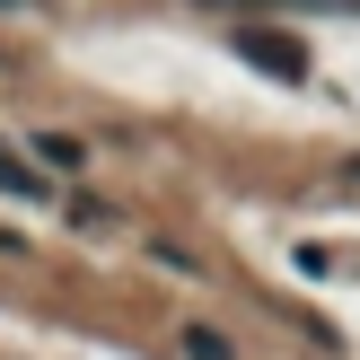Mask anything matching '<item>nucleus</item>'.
I'll return each mask as SVG.
<instances>
[{
  "label": "nucleus",
  "instance_id": "obj_1",
  "mask_svg": "<svg viewBox=\"0 0 360 360\" xmlns=\"http://www.w3.org/2000/svg\"><path fill=\"white\" fill-rule=\"evenodd\" d=\"M229 44H238L255 70H273V79H308V53L281 44V35H264V27H229Z\"/></svg>",
  "mask_w": 360,
  "mask_h": 360
},
{
  "label": "nucleus",
  "instance_id": "obj_2",
  "mask_svg": "<svg viewBox=\"0 0 360 360\" xmlns=\"http://www.w3.org/2000/svg\"><path fill=\"white\" fill-rule=\"evenodd\" d=\"M185 352H193V360H229V343H220V334H202V326L185 334Z\"/></svg>",
  "mask_w": 360,
  "mask_h": 360
},
{
  "label": "nucleus",
  "instance_id": "obj_3",
  "mask_svg": "<svg viewBox=\"0 0 360 360\" xmlns=\"http://www.w3.org/2000/svg\"><path fill=\"white\" fill-rule=\"evenodd\" d=\"M18 9H35V0H0V18H18Z\"/></svg>",
  "mask_w": 360,
  "mask_h": 360
}]
</instances>
